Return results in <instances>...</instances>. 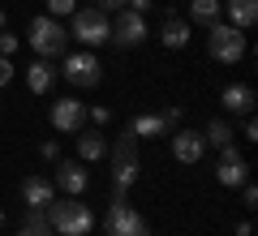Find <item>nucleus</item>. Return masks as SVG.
Wrapping results in <instances>:
<instances>
[{"mask_svg": "<svg viewBox=\"0 0 258 236\" xmlns=\"http://www.w3.org/2000/svg\"><path fill=\"white\" fill-rule=\"evenodd\" d=\"M52 198H56V185L47 181V176H26V181H22V202H26V210H43Z\"/></svg>", "mask_w": 258, "mask_h": 236, "instance_id": "4468645a", "label": "nucleus"}, {"mask_svg": "<svg viewBox=\"0 0 258 236\" xmlns=\"http://www.w3.org/2000/svg\"><path fill=\"white\" fill-rule=\"evenodd\" d=\"M95 9H103V13H120V9H125V0H95Z\"/></svg>", "mask_w": 258, "mask_h": 236, "instance_id": "bb28decb", "label": "nucleus"}, {"mask_svg": "<svg viewBox=\"0 0 258 236\" xmlns=\"http://www.w3.org/2000/svg\"><path fill=\"white\" fill-rule=\"evenodd\" d=\"M47 223H52V232L56 236H86L95 227V215H91V206L86 202H78V198H52L47 202Z\"/></svg>", "mask_w": 258, "mask_h": 236, "instance_id": "f257e3e1", "label": "nucleus"}, {"mask_svg": "<svg viewBox=\"0 0 258 236\" xmlns=\"http://www.w3.org/2000/svg\"><path fill=\"white\" fill-rule=\"evenodd\" d=\"M241 198H245V206H258V189H254V185H241Z\"/></svg>", "mask_w": 258, "mask_h": 236, "instance_id": "cd10ccee", "label": "nucleus"}, {"mask_svg": "<svg viewBox=\"0 0 258 236\" xmlns=\"http://www.w3.org/2000/svg\"><path fill=\"white\" fill-rule=\"evenodd\" d=\"M86 120H95V125H108L112 112H108V108H86Z\"/></svg>", "mask_w": 258, "mask_h": 236, "instance_id": "393cba45", "label": "nucleus"}, {"mask_svg": "<svg viewBox=\"0 0 258 236\" xmlns=\"http://www.w3.org/2000/svg\"><path fill=\"white\" fill-rule=\"evenodd\" d=\"M78 154H82V164H99L103 154H108V142H103V133H95V129L78 133Z\"/></svg>", "mask_w": 258, "mask_h": 236, "instance_id": "6ab92c4d", "label": "nucleus"}, {"mask_svg": "<svg viewBox=\"0 0 258 236\" xmlns=\"http://www.w3.org/2000/svg\"><path fill=\"white\" fill-rule=\"evenodd\" d=\"M60 77L69 86H78V91H91V86H99L103 77V64L99 56L86 47V52H74V56H60Z\"/></svg>", "mask_w": 258, "mask_h": 236, "instance_id": "0eeeda50", "label": "nucleus"}, {"mask_svg": "<svg viewBox=\"0 0 258 236\" xmlns=\"http://www.w3.org/2000/svg\"><path fill=\"white\" fill-rule=\"evenodd\" d=\"M108 43H116V47H138V43H147V18L134 13V9H120L116 22H112Z\"/></svg>", "mask_w": 258, "mask_h": 236, "instance_id": "6e6552de", "label": "nucleus"}, {"mask_svg": "<svg viewBox=\"0 0 258 236\" xmlns=\"http://www.w3.org/2000/svg\"><path fill=\"white\" fill-rule=\"evenodd\" d=\"M108 159H112V193H125L129 185L138 181V168H142L138 164V137L125 129L116 137V146L108 150Z\"/></svg>", "mask_w": 258, "mask_h": 236, "instance_id": "7ed1b4c3", "label": "nucleus"}, {"mask_svg": "<svg viewBox=\"0 0 258 236\" xmlns=\"http://www.w3.org/2000/svg\"><path fill=\"white\" fill-rule=\"evenodd\" d=\"M129 133L134 137H164L168 133V120L159 112H138V116L129 120Z\"/></svg>", "mask_w": 258, "mask_h": 236, "instance_id": "a211bd4d", "label": "nucleus"}, {"mask_svg": "<svg viewBox=\"0 0 258 236\" xmlns=\"http://www.w3.org/2000/svg\"><path fill=\"white\" fill-rule=\"evenodd\" d=\"M39 154H43V159H60V146H56V142H43V146H39Z\"/></svg>", "mask_w": 258, "mask_h": 236, "instance_id": "c756f323", "label": "nucleus"}, {"mask_svg": "<svg viewBox=\"0 0 258 236\" xmlns=\"http://www.w3.org/2000/svg\"><path fill=\"white\" fill-rule=\"evenodd\" d=\"M189 22H194V26L224 22V5H220V0H189Z\"/></svg>", "mask_w": 258, "mask_h": 236, "instance_id": "aec40b11", "label": "nucleus"}, {"mask_svg": "<svg viewBox=\"0 0 258 236\" xmlns=\"http://www.w3.org/2000/svg\"><path fill=\"white\" fill-rule=\"evenodd\" d=\"M172 154H176V164H203L207 137L198 133V129H176L172 133Z\"/></svg>", "mask_w": 258, "mask_h": 236, "instance_id": "f8f14e48", "label": "nucleus"}, {"mask_svg": "<svg viewBox=\"0 0 258 236\" xmlns=\"http://www.w3.org/2000/svg\"><path fill=\"white\" fill-rule=\"evenodd\" d=\"M103 236H151V223L125 202V193H112V206L103 215Z\"/></svg>", "mask_w": 258, "mask_h": 236, "instance_id": "39448f33", "label": "nucleus"}, {"mask_svg": "<svg viewBox=\"0 0 258 236\" xmlns=\"http://www.w3.org/2000/svg\"><path fill=\"white\" fill-rule=\"evenodd\" d=\"M220 103L232 112V116H249L254 112V86H245V82H228L220 91Z\"/></svg>", "mask_w": 258, "mask_h": 236, "instance_id": "ddd939ff", "label": "nucleus"}, {"mask_svg": "<svg viewBox=\"0 0 258 236\" xmlns=\"http://www.w3.org/2000/svg\"><path fill=\"white\" fill-rule=\"evenodd\" d=\"M13 52H18V35L0 30V56H13Z\"/></svg>", "mask_w": 258, "mask_h": 236, "instance_id": "b1692460", "label": "nucleus"}, {"mask_svg": "<svg viewBox=\"0 0 258 236\" xmlns=\"http://www.w3.org/2000/svg\"><path fill=\"white\" fill-rule=\"evenodd\" d=\"M47 120H52V129H60V133H82V125H86V103L74 99V95H64V99H56L52 108H47Z\"/></svg>", "mask_w": 258, "mask_h": 236, "instance_id": "1a4fd4ad", "label": "nucleus"}, {"mask_svg": "<svg viewBox=\"0 0 258 236\" xmlns=\"http://www.w3.org/2000/svg\"><path fill=\"white\" fill-rule=\"evenodd\" d=\"M151 5H155V0H125V9H134V13H142V18H147V9Z\"/></svg>", "mask_w": 258, "mask_h": 236, "instance_id": "c85d7f7f", "label": "nucleus"}, {"mask_svg": "<svg viewBox=\"0 0 258 236\" xmlns=\"http://www.w3.org/2000/svg\"><path fill=\"white\" fill-rule=\"evenodd\" d=\"M0 227H5V210H0Z\"/></svg>", "mask_w": 258, "mask_h": 236, "instance_id": "473e14b6", "label": "nucleus"}, {"mask_svg": "<svg viewBox=\"0 0 258 236\" xmlns=\"http://www.w3.org/2000/svg\"><path fill=\"white\" fill-rule=\"evenodd\" d=\"M189 35H194V30H189V22H185V18H172V13H168V18H164V26H159V39H164V47H168V52H181V47L189 43Z\"/></svg>", "mask_w": 258, "mask_h": 236, "instance_id": "f3484780", "label": "nucleus"}, {"mask_svg": "<svg viewBox=\"0 0 258 236\" xmlns=\"http://www.w3.org/2000/svg\"><path fill=\"white\" fill-rule=\"evenodd\" d=\"M215 181H220L224 189H241V185L249 181V168H245V159H241L237 146L220 150V164H215Z\"/></svg>", "mask_w": 258, "mask_h": 236, "instance_id": "9d476101", "label": "nucleus"}, {"mask_svg": "<svg viewBox=\"0 0 258 236\" xmlns=\"http://www.w3.org/2000/svg\"><path fill=\"white\" fill-rule=\"evenodd\" d=\"M207 52L220 64H237V60H245L249 39H245V30L228 26V22H211V26H207Z\"/></svg>", "mask_w": 258, "mask_h": 236, "instance_id": "f03ea898", "label": "nucleus"}, {"mask_svg": "<svg viewBox=\"0 0 258 236\" xmlns=\"http://www.w3.org/2000/svg\"><path fill=\"white\" fill-rule=\"evenodd\" d=\"M5 26H9V18H5V9H0V30H5Z\"/></svg>", "mask_w": 258, "mask_h": 236, "instance_id": "2f4dec72", "label": "nucleus"}, {"mask_svg": "<svg viewBox=\"0 0 258 236\" xmlns=\"http://www.w3.org/2000/svg\"><path fill=\"white\" fill-rule=\"evenodd\" d=\"M181 116H185L181 108H168V112H164V120H168V129H176V125H181Z\"/></svg>", "mask_w": 258, "mask_h": 236, "instance_id": "7c9ffc66", "label": "nucleus"}, {"mask_svg": "<svg viewBox=\"0 0 258 236\" xmlns=\"http://www.w3.org/2000/svg\"><path fill=\"white\" fill-rule=\"evenodd\" d=\"M22 227H26L30 236H56L52 223H47V210H26V223H22Z\"/></svg>", "mask_w": 258, "mask_h": 236, "instance_id": "4be33fe9", "label": "nucleus"}, {"mask_svg": "<svg viewBox=\"0 0 258 236\" xmlns=\"http://www.w3.org/2000/svg\"><path fill=\"white\" fill-rule=\"evenodd\" d=\"M56 77H60V69H56L52 60H43V56L26 64V86H30V95H47Z\"/></svg>", "mask_w": 258, "mask_h": 236, "instance_id": "2eb2a0df", "label": "nucleus"}, {"mask_svg": "<svg viewBox=\"0 0 258 236\" xmlns=\"http://www.w3.org/2000/svg\"><path fill=\"white\" fill-rule=\"evenodd\" d=\"M78 9V0H47V18H69Z\"/></svg>", "mask_w": 258, "mask_h": 236, "instance_id": "5701e85b", "label": "nucleus"}, {"mask_svg": "<svg viewBox=\"0 0 258 236\" xmlns=\"http://www.w3.org/2000/svg\"><path fill=\"white\" fill-rule=\"evenodd\" d=\"M9 82H13V60L0 56V86H9Z\"/></svg>", "mask_w": 258, "mask_h": 236, "instance_id": "a878e982", "label": "nucleus"}, {"mask_svg": "<svg viewBox=\"0 0 258 236\" xmlns=\"http://www.w3.org/2000/svg\"><path fill=\"white\" fill-rule=\"evenodd\" d=\"M18 236H30V232H26V227H22V232H18Z\"/></svg>", "mask_w": 258, "mask_h": 236, "instance_id": "72a5a7b5", "label": "nucleus"}, {"mask_svg": "<svg viewBox=\"0 0 258 236\" xmlns=\"http://www.w3.org/2000/svg\"><path fill=\"white\" fill-rule=\"evenodd\" d=\"M203 137H207V146H215V150H228V146H237V142H232L237 133H232V125H228L224 116H215L211 125L203 129Z\"/></svg>", "mask_w": 258, "mask_h": 236, "instance_id": "412c9836", "label": "nucleus"}, {"mask_svg": "<svg viewBox=\"0 0 258 236\" xmlns=\"http://www.w3.org/2000/svg\"><path fill=\"white\" fill-rule=\"evenodd\" d=\"M52 185H56V193H69V198H82V193H86V185H91V176H86V168L78 164V159H60V168H56Z\"/></svg>", "mask_w": 258, "mask_h": 236, "instance_id": "9b49d317", "label": "nucleus"}, {"mask_svg": "<svg viewBox=\"0 0 258 236\" xmlns=\"http://www.w3.org/2000/svg\"><path fill=\"white\" fill-rule=\"evenodd\" d=\"M26 43L35 47L43 60H56V56H64V43H69V30L60 26V18H30L26 26Z\"/></svg>", "mask_w": 258, "mask_h": 236, "instance_id": "20e7f679", "label": "nucleus"}, {"mask_svg": "<svg viewBox=\"0 0 258 236\" xmlns=\"http://www.w3.org/2000/svg\"><path fill=\"white\" fill-rule=\"evenodd\" d=\"M224 5V18H228V26L237 30H254L258 22V0H220Z\"/></svg>", "mask_w": 258, "mask_h": 236, "instance_id": "dca6fc26", "label": "nucleus"}, {"mask_svg": "<svg viewBox=\"0 0 258 236\" xmlns=\"http://www.w3.org/2000/svg\"><path fill=\"white\" fill-rule=\"evenodd\" d=\"M69 18H74L69 35H74L82 47H99V43H108V35H112V22H108V13H103V9L86 5V9H74Z\"/></svg>", "mask_w": 258, "mask_h": 236, "instance_id": "423d86ee", "label": "nucleus"}]
</instances>
